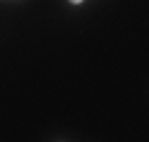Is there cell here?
I'll use <instances>...</instances> for the list:
<instances>
[{
  "instance_id": "obj_1",
  "label": "cell",
  "mask_w": 149,
  "mask_h": 142,
  "mask_svg": "<svg viewBox=\"0 0 149 142\" xmlns=\"http://www.w3.org/2000/svg\"><path fill=\"white\" fill-rule=\"evenodd\" d=\"M71 3H81V0H71Z\"/></svg>"
}]
</instances>
